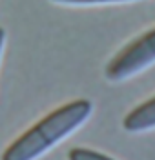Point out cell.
<instances>
[{"label":"cell","instance_id":"cell-6","mask_svg":"<svg viewBox=\"0 0 155 160\" xmlns=\"http://www.w3.org/2000/svg\"><path fill=\"white\" fill-rule=\"evenodd\" d=\"M4 40H6V31L0 28V57H2V49H4Z\"/></svg>","mask_w":155,"mask_h":160},{"label":"cell","instance_id":"cell-4","mask_svg":"<svg viewBox=\"0 0 155 160\" xmlns=\"http://www.w3.org/2000/svg\"><path fill=\"white\" fill-rule=\"evenodd\" d=\"M68 160H115L110 155H104L101 151L88 149V148H73L68 153Z\"/></svg>","mask_w":155,"mask_h":160},{"label":"cell","instance_id":"cell-1","mask_svg":"<svg viewBox=\"0 0 155 160\" xmlns=\"http://www.w3.org/2000/svg\"><path fill=\"white\" fill-rule=\"evenodd\" d=\"M93 104L86 98H77L48 113L33 124L20 137L11 142L2 153V160H37L44 153L60 144L75 129L90 118Z\"/></svg>","mask_w":155,"mask_h":160},{"label":"cell","instance_id":"cell-5","mask_svg":"<svg viewBox=\"0 0 155 160\" xmlns=\"http://www.w3.org/2000/svg\"><path fill=\"white\" fill-rule=\"evenodd\" d=\"M59 4H71V6H93V4H117V2H133V0H53Z\"/></svg>","mask_w":155,"mask_h":160},{"label":"cell","instance_id":"cell-2","mask_svg":"<svg viewBox=\"0 0 155 160\" xmlns=\"http://www.w3.org/2000/svg\"><path fill=\"white\" fill-rule=\"evenodd\" d=\"M155 62V28L139 35L108 62L104 75L111 82L130 78Z\"/></svg>","mask_w":155,"mask_h":160},{"label":"cell","instance_id":"cell-3","mask_svg":"<svg viewBox=\"0 0 155 160\" xmlns=\"http://www.w3.org/2000/svg\"><path fill=\"white\" fill-rule=\"evenodd\" d=\"M122 128L130 133H142L155 129V95L144 100L122 118Z\"/></svg>","mask_w":155,"mask_h":160}]
</instances>
